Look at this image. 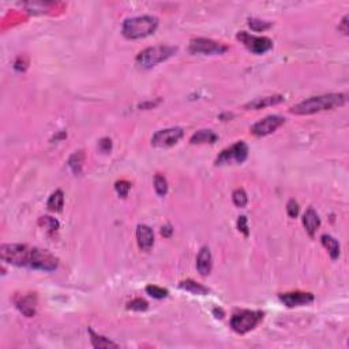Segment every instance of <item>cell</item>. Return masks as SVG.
I'll return each instance as SVG.
<instances>
[{"mask_svg": "<svg viewBox=\"0 0 349 349\" xmlns=\"http://www.w3.org/2000/svg\"><path fill=\"white\" fill-rule=\"evenodd\" d=\"M346 103V96L342 93H330L318 96V97H310L301 103L296 104L290 108V113L295 115H312V113L322 112V111H330V109L342 107Z\"/></svg>", "mask_w": 349, "mask_h": 349, "instance_id": "obj_1", "label": "cell"}, {"mask_svg": "<svg viewBox=\"0 0 349 349\" xmlns=\"http://www.w3.org/2000/svg\"><path fill=\"white\" fill-rule=\"evenodd\" d=\"M158 26V20L153 15H141L127 18L122 26V33L126 39L138 40L153 35Z\"/></svg>", "mask_w": 349, "mask_h": 349, "instance_id": "obj_2", "label": "cell"}, {"mask_svg": "<svg viewBox=\"0 0 349 349\" xmlns=\"http://www.w3.org/2000/svg\"><path fill=\"white\" fill-rule=\"evenodd\" d=\"M33 256V247L26 244H3L0 247L2 261L20 267H29Z\"/></svg>", "mask_w": 349, "mask_h": 349, "instance_id": "obj_3", "label": "cell"}, {"mask_svg": "<svg viewBox=\"0 0 349 349\" xmlns=\"http://www.w3.org/2000/svg\"><path fill=\"white\" fill-rule=\"evenodd\" d=\"M177 52V47L172 45H156L142 51L137 56V63L142 69H152L154 66L165 62Z\"/></svg>", "mask_w": 349, "mask_h": 349, "instance_id": "obj_4", "label": "cell"}, {"mask_svg": "<svg viewBox=\"0 0 349 349\" xmlns=\"http://www.w3.org/2000/svg\"><path fill=\"white\" fill-rule=\"evenodd\" d=\"M263 318L262 311L241 310L235 312L231 318V327L239 334H246L252 329H255L256 324L259 323Z\"/></svg>", "mask_w": 349, "mask_h": 349, "instance_id": "obj_5", "label": "cell"}, {"mask_svg": "<svg viewBox=\"0 0 349 349\" xmlns=\"http://www.w3.org/2000/svg\"><path fill=\"white\" fill-rule=\"evenodd\" d=\"M237 40L244 44L247 50L255 55L266 54L267 51L273 48V41L269 37H258V36H252L247 32H239Z\"/></svg>", "mask_w": 349, "mask_h": 349, "instance_id": "obj_6", "label": "cell"}, {"mask_svg": "<svg viewBox=\"0 0 349 349\" xmlns=\"http://www.w3.org/2000/svg\"><path fill=\"white\" fill-rule=\"evenodd\" d=\"M58 266H59V259L52 255L50 251L33 247V256H32L30 269L41 271H54L58 269Z\"/></svg>", "mask_w": 349, "mask_h": 349, "instance_id": "obj_7", "label": "cell"}, {"mask_svg": "<svg viewBox=\"0 0 349 349\" xmlns=\"http://www.w3.org/2000/svg\"><path fill=\"white\" fill-rule=\"evenodd\" d=\"M247 156H248V146L243 141H239L229 149L222 150L220 156L217 157L216 164L217 165H224V164H229L232 161L241 164V162L246 161Z\"/></svg>", "mask_w": 349, "mask_h": 349, "instance_id": "obj_8", "label": "cell"}, {"mask_svg": "<svg viewBox=\"0 0 349 349\" xmlns=\"http://www.w3.org/2000/svg\"><path fill=\"white\" fill-rule=\"evenodd\" d=\"M184 137V130L180 127H171L160 130L152 138V145L156 148H171Z\"/></svg>", "mask_w": 349, "mask_h": 349, "instance_id": "obj_9", "label": "cell"}, {"mask_svg": "<svg viewBox=\"0 0 349 349\" xmlns=\"http://www.w3.org/2000/svg\"><path fill=\"white\" fill-rule=\"evenodd\" d=\"M228 51V47L210 39H194L190 43L191 54L202 55H222Z\"/></svg>", "mask_w": 349, "mask_h": 349, "instance_id": "obj_10", "label": "cell"}, {"mask_svg": "<svg viewBox=\"0 0 349 349\" xmlns=\"http://www.w3.org/2000/svg\"><path fill=\"white\" fill-rule=\"evenodd\" d=\"M284 123H285V119L282 116L270 115V116H266L265 119H262L258 123L254 124L251 127V134H254L255 137H266L269 134L274 133L275 130L280 128Z\"/></svg>", "mask_w": 349, "mask_h": 349, "instance_id": "obj_11", "label": "cell"}, {"mask_svg": "<svg viewBox=\"0 0 349 349\" xmlns=\"http://www.w3.org/2000/svg\"><path fill=\"white\" fill-rule=\"evenodd\" d=\"M14 303L17 308L22 314L32 318L36 315V307H37V296L35 293H20L14 296Z\"/></svg>", "mask_w": 349, "mask_h": 349, "instance_id": "obj_12", "label": "cell"}, {"mask_svg": "<svg viewBox=\"0 0 349 349\" xmlns=\"http://www.w3.org/2000/svg\"><path fill=\"white\" fill-rule=\"evenodd\" d=\"M314 295L310 292H286L281 293L280 300L286 307H299V305L311 304L314 301Z\"/></svg>", "mask_w": 349, "mask_h": 349, "instance_id": "obj_13", "label": "cell"}, {"mask_svg": "<svg viewBox=\"0 0 349 349\" xmlns=\"http://www.w3.org/2000/svg\"><path fill=\"white\" fill-rule=\"evenodd\" d=\"M213 267L212 252L209 247H202L197 256V270L201 275H209Z\"/></svg>", "mask_w": 349, "mask_h": 349, "instance_id": "obj_14", "label": "cell"}, {"mask_svg": "<svg viewBox=\"0 0 349 349\" xmlns=\"http://www.w3.org/2000/svg\"><path fill=\"white\" fill-rule=\"evenodd\" d=\"M137 241L139 248L143 251L152 250L154 244V233L153 229L148 225H138L137 228Z\"/></svg>", "mask_w": 349, "mask_h": 349, "instance_id": "obj_15", "label": "cell"}, {"mask_svg": "<svg viewBox=\"0 0 349 349\" xmlns=\"http://www.w3.org/2000/svg\"><path fill=\"white\" fill-rule=\"evenodd\" d=\"M303 225H304L305 231L310 235L311 237L314 236L315 232L318 231V228L320 226V218L318 216V213L315 212L312 207H308L307 212L303 216Z\"/></svg>", "mask_w": 349, "mask_h": 349, "instance_id": "obj_16", "label": "cell"}, {"mask_svg": "<svg viewBox=\"0 0 349 349\" xmlns=\"http://www.w3.org/2000/svg\"><path fill=\"white\" fill-rule=\"evenodd\" d=\"M284 101L282 96H269V97H261V99H255L254 101H250L247 104V109H262L266 107H271V105H277Z\"/></svg>", "mask_w": 349, "mask_h": 349, "instance_id": "obj_17", "label": "cell"}, {"mask_svg": "<svg viewBox=\"0 0 349 349\" xmlns=\"http://www.w3.org/2000/svg\"><path fill=\"white\" fill-rule=\"evenodd\" d=\"M217 139H218V135L213 133L212 130H201L192 135L190 142L192 145H201V143H214Z\"/></svg>", "mask_w": 349, "mask_h": 349, "instance_id": "obj_18", "label": "cell"}, {"mask_svg": "<svg viewBox=\"0 0 349 349\" xmlns=\"http://www.w3.org/2000/svg\"><path fill=\"white\" fill-rule=\"evenodd\" d=\"M320 240H322V244L324 246V248L327 250V252H329V255L331 259H338L339 256V244L338 241L335 240L334 237L330 236V235H322V237H320Z\"/></svg>", "mask_w": 349, "mask_h": 349, "instance_id": "obj_19", "label": "cell"}, {"mask_svg": "<svg viewBox=\"0 0 349 349\" xmlns=\"http://www.w3.org/2000/svg\"><path fill=\"white\" fill-rule=\"evenodd\" d=\"M84 161H85V154L82 150L79 152H75L69 160V168L71 169V172L74 173L75 176H79L82 173V167H84Z\"/></svg>", "mask_w": 349, "mask_h": 349, "instance_id": "obj_20", "label": "cell"}, {"mask_svg": "<svg viewBox=\"0 0 349 349\" xmlns=\"http://www.w3.org/2000/svg\"><path fill=\"white\" fill-rule=\"evenodd\" d=\"M179 288L187 290V292H191L192 295H207L209 293V289H207L206 286H203L202 284H198V282L192 280L182 281L179 284Z\"/></svg>", "mask_w": 349, "mask_h": 349, "instance_id": "obj_21", "label": "cell"}, {"mask_svg": "<svg viewBox=\"0 0 349 349\" xmlns=\"http://www.w3.org/2000/svg\"><path fill=\"white\" fill-rule=\"evenodd\" d=\"M64 205V194L62 190H56L48 199L47 207L51 212H62Z\"/></svg>", "mask_w": 349, "mask_h": 349, "instance_id": "obj_22", "label": "cell"}, {"mask_svg": "<svg viewBox=\"0 0 349 349\" xmlns=\"http://www.w3.org/2000/svg\"><path fill=\"white\" fill-rule=\"evenodd\" d=\"M89 333H90V337H92V344H93L94 348H118V344H115L111 339L105 338V337L97 335L93 330H89Z\"/></svg>", "mask_w": 349, "mask_h": 349, "instance_id": "obj_23", "label": "cell"}, {"mask_svg": "<svg viewBox=\"0 0 349 349\" xmlns=\"http://www.w3.org/2000/svg\"><path fill=\"white\" fill-rule=\"evenodd\" d=\"M154 188H156V192L160 197H165L168 192L167 179L162 175H156V177H154Z\"/></svg>", "mask_w": 349, "mask_h": 349, "instance_id": "obj_24", "label": "cell"}, {"mask_svg": "<svg viewBox=\"0 0 349 349\" xmlns=\"http://www.w3.org/2000/svg\"><path fill=\"white\" fill-rule=\"evenodd\" d=\"M232 199H233V203L236 205L237 207H244L248 202V197H247L246 191L243 188H237L232 194Z\"/></svg>", "mask_w": 349, "mask_h": 349, "instance_id": "obj_25", "label": "cell"}, {"mask_svg": "<svg viewBox=\"0 0 349 349\" xmlns=\"http://www.w3.org/2000/svg\"><path fill=\"white\" fill-rule=\"evenodd\" d=\"M40 225L44 226L48 232H56L59 229V222L50 216H44L40 218Z\"/></svg>", "mask_w": 349, "mask_h": 349, "instance_id": "obj_26", "label": "cell"}, {"mask_svg": "<svg viewBox=\"0 0 349 349\" xmlns=\"http://www.w3.org/2000/svg\"><path fill=\"white\" fill-rule=\"evenodd\" d=\"M248 26L251 28V30L254 32H263V30H267L271 28L270 22H265V21L256 20V18H250L248 20Z\"/></svg>", "mask_w": 349, "mask_h": 349, "instance_id": "obj_27", "label": "cell"}, {"mask_svg": "<svg viewBox=\"0 0 349 349\" xmlns=\"http://www.w3.org/2000/svg\"><path fill=\"white\" fill-rule=\"evenodd\" d=\"M127 308L128 310H134V311H146L149 308V303L146 301V300L138 297V299H134L131 300V301H128Z\"/></svg>", "mask_w": 349, "mask_h": 349, "instance_id": "obj_28", "label": "cell"}, {"mask_svg": "<svg viewBox=\"0 0 349 349\" xmlns=\"http://www.w3.org/2000/svg\"><path fill=\"white\" fill-rule=\"evenodd\" d=\"M146 293L154 297V299H164V297L168 296V290L164 289V288H160V286L149 285L146 286Z\"/></svg>", "mask_w": 349, "mask_h": 349, "instance_id": "obj_29", "label": "cell"}, {"mask_svg": "<svg viewBox=\"0 0 349 349\" xmlns=\"http://www.w3.org/2000/svg\"><path fill=\"white\" fill-rule=\"evenodd\" d=\"M130 188H131V184L128 182H126V180H120V182H116V184H115V190L118 192L119 197L122 198L127 197Z\"/></svg>", "mask_w": 349, "mask_h": 349, "instance_id": "obj_30", "label": "cell"}, {"mask_svg": "<svg viewBox=\"0 0 349 349\" xmlns=\"http://www.w3.org/2000/svg\"><path fill=\"white\" fill-rule=\"evenodd\" d=\"M286 212H288V216H289L290 218H296V217L299 216L300 207L295 199H290V201L288 202V205H286Z\"/></svg>", "mask_w": 349, "mask_h": 349, "instance_id": "obj_31", "label": "cell"}, {"mask_svg": "<svg viewBox=\"0 0 349 349\" xmlns=\"http://www.w3.org/2000/svg\"><path fill=\"white\" fill-rule=\"evenodd\" d=\"M99 149L100 152L109 153L112 150V141H111L109 138H103L99 142Z\"/></svg>", "mask_w": 349, "mask_h": 349, "instance_id": "obj_32", "label": "cell"}, {"mask_svg": "<svg viewBox=\"0 0 349 349\" xmlns=\"http://www.w3.org/2000/svg\"><path fill=\"white\" fill-rule=\"evenodd\" d=\"M237 228L239 231L244 233V236H248V224H247V217L246 216H240L239 220H237Z\"/></svg>", "mask_w": 349, "mask_h": 349, "instance_id": "obj_33", "label": "cell"}, {"mask_svg": "<svg viewBox=\"0 0 349 349\" xmlns=\"http://www.w3.org/2000/svg\"><path fill=\"white\" fill-rule=\"evenodd\" d=\"M338 30H341L344 35H348V15H345L342 21H341V25L338 26Z\"/></svg>", "mask_w": 349, "mask_h": 349, "instance_id": "obj_34", "label": "cell"}, {"mask_svg": "<svg viewBox=\"0 0 349 349\" xmlns=\"http://www.w3.org/2000/svg\"><path fill=\"white\" fill-rule=\"evenodd\" d=\"M161 233L164 235V236H171L172 235V229H171V226L168 225V226H164L162 228V231H161Z\"/></svg>", "mask_w": 349, "mask_h": 349, "instance_id": "obj_35", "label": "cell"}, {"mask_svg": "<svg viewBox=\"0 0 349 349\" xmlns=\"http://www.w3.org/2000/svg\"><path fill=\"white\" fill-rule=\"evenodd\" d=\"M213 314L216 315V318H220V319H221L222 316H224V311H222L221 308H214Z\"/></svg>", "mask_w": 349, "mask_h": 349, "instance_id": "obj_36", "label": "cell"}]
</instances>
